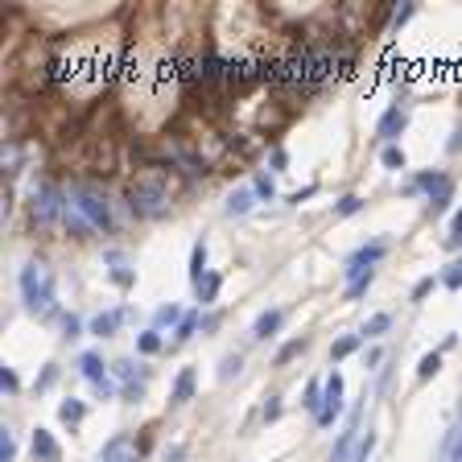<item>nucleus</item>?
Wrapping results in <instances>:
<instances>
[{
	"instance_id": "obj_1",
	"label": "nucleus",
	"mask_w": 462,
	"mask_h": 462,
	"mask_svg": "<svg viewBox=\"0 0 462 462\" xmlns=\"http://www.w3.org/2000/svg\"><path fill=\"white\" fill-rule=\"evenodd\" d=\"M21 302H25V310H33L41 318L54 314V273L45 260H29L21 269Z\"/></svg>"
},
{
	"instance_id": "obj_2",
	"label": "nucleus",
	"mask_w": 462,
	"mask_h": 462,
	"mask_svg": "<svg viewBox=\"0 0 462 462\" xmlns=\"http://www.w3.org/2000/svg\"><path fill=\"white\" fill-rule=\"evenodd\" d=\"M330 74H335V54L297 50L293 58H285V83H293V87H318Z\"/></svg>"
},
{
	"instance_id": "obj_3",
	"label": "nucleus",
	"mask_w": 462,
	"mask_h": 462,
	"mask_svg": "<svg viewBox=\"0 0 462 462\" xmlns=\"http://www.w3.org/2000/svg\"><path fill=\"white\" fill-rule=\"evenodd\" d=\"M66 198H70V207H74L95 231H107V227L116 223V219H112V202H107V194H103L99 186H70Z\"/></svg>"
},
{
	"instance_id": "obj_4",
	"label": "nucleus",
	"mask_w": 462,
	"mask_h": 462,
	"mask_svg": "<svg viewBox=\"0 0 462 462\" xmlns=\"http://www.w3.org/2000/svg\"><path fill=\"white\" fill-rule=\"evenodd\" d=\"M413 190H430V211H434V215H442V211L454 202V178H450V174H442V169L417 174V182L409 186V194H413Z\"/></svg>"
},
{
	"instance_id": "obj_5",
	"label": "nucleus",
	"mask_w": 462,
	"mask_h": 462,
	"mask_svg": "<svg viewBox=\"0 0 462 462\" xmlns=\"http://www.w3.org/2000/svg\"><path fill=\"white\" fill-rule=\"evenodd\" d=\"M165 202H169V190H165L157 178H145V182L132 186V211H140V215H161Z\"/></svg>"
},
{
	"instance_id": "obj_6",
	"label": "nucleus",
	"mask_w": 462,
	"mask_h": 462,
	"mask_svg": "<svg viewBox=\"0 0 462 462\" xmlns=\"http://www.w3.org/2000/svg\"><path fill=\"white\" fill-rule=\"evenodd\" d=\"M33 215H37V223H54L58 215H66V194L50 182L33 186Z\"/></svg>"
},
{
	"instance_id": "obj_7",
	"label": "nucleus",
	"mask_w": 462,
	"mask_h": 462,
	"mask_svg": "<svg viewBox=\"0 0 462 462\" xmlns=\"http://www.w3.org/2000/svg\"><path fill=\"white\" fill-rule=\"evenodd\" d=\"M78 372L91 380L95 397H116V380L107 376V364H103L95 351H83V355H78Z\"/></svg>"
},
{
	"instance_id": "obj_8",
	"label": "nucleus",
	"mask_w": 462,
	"mask_h": 462,
	"mask_svg": "<svg viewBox=\"0 0 462 462\" xmlns=\"http://www.w3.org/2000/svg\"><path fill=\"white\" fill-rule=\"evenodd\" d=\"M322 413H318V426H335V417L343 413V372H330L322 380Z\"/></svg>"
},
{
	"instance_id": "obj_9",
	"label": "nucleus",
	"mask_w": 462,
	"mask_h": 462,
	"mask_svg": "<svg viewBox=\"0 0 462 462\" xmlns=\"http://www.w3.org/2000/svg\"><path fill=\"white\" fill-rule=\"evenodd\" d=\"M384 256H388V244H384V240H376V244H364V248H359L355 256H347V269H343V273H347V277L355 281V277L372 273V264H380Z\"/></svg>"
},
{
	"instance_id": "obj_10",
	"label": "nucleus",
	"mask_w": 462,
	"mask_h": 462,
	"mask_svg": "<svg viewBox=\"0 0 462 462\" xmlns=\"http://www.w3.org/2000/svg\"><path fill=\"white\" fill-rule=\"evenodd\" d=\"M409 128V116H405V107L401 103H392V107H384V116L376 120V136L380 140H388V145H397V136Z\"/></svg>"
},
{
	"instance_id": "obj_11",
	"label": "nucleus",
	"mask_w": 462,
	"mask_h": 462,
	"mask_svg": "<svg viewBox=\"0 0 462 462\" xmlns=\"http://www.w3.org/2000/svg\"><path fill=\"white\" fill-rule=\"evenodd\" d=\"M29 454H33V462H58V459H62V450H58V442H54V434H50V430H33Z\"/></svg>"
},
{
	"instance_id": "obj_12",
	"label": "nucleus",
	"mask_w": 462,
	"mask_h": 462,
	"mask_svg": "<svg viewBox=\"0 0 462 462\" xmlns=\"http://www.w3.org/2000/svg\"><path fill=\"white\" fill-rule=\"evenodd\" d=\"M103 260L112 264V285H116V289H132V285H136V269H128L124 252H116V248H112Z\"/></svg>"
},
{
	"instance_id": "obj_13",
	"label": "nucleus",
	"mask_w": 462,
	"mask_h": 462,
	"mask_svg": "<svg viewBox=\"0 0 462 462\" xmlns=\"http://www.w3.org/2000/svg\"><path fill=\"white\" fill-rule=\"evenodd\" d=\"M99 462H140V454L132 450V442H128L124 434H116V438L99 450Z\"/></svg>"
},
{
	"instance_id": "obj_14",
	"label": "nucleus",
	"mask_w": 462,
	"mask_h": 462,
	"mask_svg": "<svg viewBox=\"0 0 462 462\" xmlns=\"http://www.w3.org/2000/svg\"><path fill=\"white\" fill-rule=\"evenodd\" d=\"M120 322H124V310H107V314H95L87 330H91L95 339H112V335L120 330Z\"/></svg>"
},
{
	"instance_id": "obj_15",
	"label": "nucleus",
	"mask_w": 462,
	"mask_h": 462,
	"mask_svg": "<svg viewBox=\"0 0 462 462\" xmlns=\"http://www.w3.org/2000/svg\"><path fill=\"white\" fill-rule=\"evenodd\" d=\"M281 322H285V310H277V306L264 310V314L252 322V339H273V335L281 330Z\"/></svg>"
},
{
	"instance_id": "obj_16",
	"label": "nucleus",
	"mask_w": 462,
	"mask_h": 462,
	"mask_svg": "<svg viewBox=\"0 0 462 462\" xmlns=\"http://www.w3.org/2000/svg\"><path fill=\"white\" fill-rule=\"evenodd\" d=\"M190 397H194V368H182L174 388H169V405H186Z\"/></svg>"
},
{
	"instance_id": "obj_17",
	"label": "nucleus",
	"mask_w": 462,
	"mask_h": 462,
	"mask_svg": "<svg viewBox=\"0 0 462 462\" xmlns=\"http://www.w3.org/2000/svg\"><path fill=\"white\" fill-rule=\"evenodd\" d=\"M186 273H190V285H198V281L211 273V269H207V240H198V244L190 248V269H186Z\"/></svg>"
},
{
	"instance_id": "obj_18",
	"label": "nucleus",
	"mask_w": 462,
	"mask_h": 462,
	"mask_svg": "<svg viewBox=\"0 0 462 462\" xmlns=\"http://www.w3.org/2000/svg\"><path fill=\"white\" fill-rule=\"evenodd\" d=\"M219 285H223V277H219V273H207V277L194 285V297H198V306H215V297H219Z\"/></svg>"
},
{
	"instance_id": "obj_19",
	"label": "nucleus",
	"mask_w": 462,
	"mask_h": 462,
	"mask_svg": "<svg viewBox=\"0 0 462 462\" xmlns=\"http://www.w3.org/2000/svg\"><path fill=\"white\" fill-rule=\"evenodd\" d=\"M364 343H368L364 335H343V339H335V343H330V359H335V364H343V359H347V355H355Z\"/></svg>"
},
{
	"instance_id": "obj_20",
	"label": "nucleus",
	"mask_w": 462,
	"mask_h": 462,
	"mask_svg": "<svg viewBox=\"0 0 462 462\" xmlns=\"http://www.w3.org/2000/svg\"><path fill=\"white\" fill-rule=\"evenodd\" d=\"M256 207V190H231L227 194V215H248Z\"/></svg>"
},
{
	"instance_id": "obj_21",
	"label": "nucleus",
	"mask_w": 462,
	"mask_h": 462,
	"mask_svg": "<svg viewBox=\"0 0 462 462\" xmlns=\"http://www.w3.org/2000/svg\"><path fill=\"white\" fill-rule=\"evenodd\" d=\"M58 417H62L66 426H78V421L87 417V401H78V397H66V401L58 405Z\"/></svg>"
},
{
	"instance_id": "obj_22",
	"label": "nucleus",
	"mask_w": 462,
	"mask_h": 462,
	"mask_svg": "<svg viewBox=\"0 0 462 462\" xmlns=\"http://www.w3.org/2000/svg\"><path fill=\"white\" fill-rule=\"evenodd\" d=\"M380 161H384V169H392V174H401V169L409 165V157H405V149H401V145H384Z\"/></svg>"
},
{
	"instance_id": "obj_23",
	"label": "nucleus",
	"mask_w": 462,
	"mask_h": 462,
	"mask_svg": "<svg viewBox=\"0 0 462 462\" xmlns=\"http://www.w3.org/2000/svg\"><path fill=\"white\" fill-rule=\"evenodd\" d=\"M438 372H442V351H426L417 364V380H434Z\"/></svg>"
},
{
	"instance_id": "obj_24",
	"label": "nucleus",
	"mask_w": 462,
	"mask_h": 462,
	"mask_svg": "<svg viewBox=\"0 0 462 462\" xmlns=\"http://www.w3.org/2000/svg\"><path fill=\"white\" fill-rule=\"evenodd\" d=\"M136 351H140V355H157V351H161V330H157V326H153V330H140V335H136Z\"/></svg>"
},
{
	"instance_id": "obj_25",
	"label": "nucleus",
	"mask_w": 462,
	"mask_h": 462,
	"mask_svg": "<svg viewBox=\"0 0 462 462\" xmlns=\"http://www.w3.org/2000/svg\"><path fill=\"white\" fill-rule=\"evenodd\" d=\"M306 347H310V339H306V335H297V339H289V343H285V347L277 351V368H285V364H289L293 355H302Z\"/></svg>"
},
{
	"instance_id": "obj_26",
	"label": "nucleus",
	"mask_w": 462,
	"mask_h": 462,
	"mask_svg": "<svg viewBox=\"0 0 462 462\" xmlns=\"http://www.w3.org/2000/svg\"><path fill=\"white\" fill-rule=\"evenodd\" d=\"M372 281H376V269H372V273H364V277H355V281L347 285V293H343V297H347V302H359V297L372 289Z\"/></svg>"
},
{
	"instance_id": "obj_27",
	"label": "nucleus",
	"mask_w": 462,
	"mask_h": 462,
	"mask_svg": "<svg viewBox=\"0 0 462 462\" xmlns=\"http://www.w3.org/2000/svg\"><path fill=\"white\" fill-rule=\"evenodd\" d=\"M388 326H392V314H372V318H368V326H364L359 335H364V339H380Z\"/></svg>"
},
{
	"instance_id": "obj_28",
	"label": "nucleus",
	"mask_w": 462,
	"mask_h": 462,
	"mask_svg": "<svg viewBox=\"0 0 462 462\" xmlns=\"http://www.w3.org/2000/svg\"><path fill=\"white\" fill-rule=\"evenodd\" d=\"M240 368H244V355H240V351H231V355H223V359H219V380L227 384L231 376H240Z\"/></svg>"
},
{
	"instance_id": "obj_29",
	"label": "nucleus",
	"mask_w": 462,
	"mask_h": 462,
	"mask_svg": "<svg viewBox=\"0 0 462 462\" xmlns=\"http://www.w3.org/2000/svg\"><path fill=\"white\" fill-rule=\"evenodd\" d=\"M198 322H202L198 314H186V318L178 322V330H174V343H190V339H194V330H198Z\"/></svg>"
},
{
	"instance_id": "obj_30",
	"label": "nucleus",
	"mask_w": 462,
	"mask_h": 462,
	"mask_svg": "<svg viewBox=\"0 0 462 462\" xmlns=\"http://www.w3.org/2000/svg\"><path fill=\"white\" fill-rule=\"evenodd\" d=\"M322 388H326V384H318V380H310V384H306V401H302V405H306L314 417L322 413Z\"/></svg>"
},
{
	"instance_id": "obj_31",
	"label": "nucleus",
	"mask_w": 462,
	"mask_h": 462,
	"mask_svg": "<svg viewBox=\"0 0 462 462\" xmlns=\"http://www.w3.org/2000/svg\"><path fill=\"white\" fill-rule=\"evenodd\" d=\"M355 434H359V430L351 426V430H347V434L339 438V446H335V454H330V462H347V459H351V442H355Z\"/></svg>"
},
{
	"instance_id": "obj_32",
	"label": "nucleus",
	"mask_w": 462,
	"mask_h": 462,
	"mask_svg": "<svg viewBox=\"0 0 462 462\" xmlns=\"http://www.w3.org/2000/svg\"><path fill=\"white\" fill-rule=\"evenodd\" d=\"M359 207H364V198H359V194H343V198L335 202V215H339V219H347V215H355Z\"/></svg>"
},
{
	"instance_id": "obj_33",
	"label": "nucleus",
	"mask_w": 462,
	"mask_h": 462,
	"mask_svg": "<svg viewBox=\"0 0 462 462\" xmlns=\"http://www.w3.org/2000/svg\"><path fill=\"white\" fill-rule=\"evenodd\" d=\"M442 285H446V289H462V260H450V264L442 269Z\"/></svg>"
},
{
	"instance_id": "obj_34",
	"label": "nucleus",
	"mask_w": 462,
	"mask_h": 462,
	"mask_svg": "<svg viewBox=\"0 0 462 462\" xmlns=\"http://www.w3.org/2000/svg\"><path fill=\"white\" fill-rule=\"evenodd\" d=\"M252 190H256V198H273V194H277V186H273V174H256Z\"/></svg>"
},
{
	"instance_id": "obj_35",
	"label": "nucleus",
	"mask_w": 462,
	"mask_h": 462,
	"mask_svg": "<svg viewBox=\"0 0 462 462\" xmlns=\"http://www.w3.org/2000/svg\"><path fill=\"white\" fill-rule=\"evenodd\" d=\"M434 285H442V277H421V281L413 285V302H426V297L434 293Z\"/></svg>"
},
{
	"instance_id": "obj_36",
	"label": "nucleus",
	"mask_w": 462,
	"mask_h": 462,
	"mask_svg": "<svg viewBox=\"0 0 462 462\" xmlns=\"http://www.w3.org/2000/svg\"><path fill=\"white\" fill-rule=\"evenodd\" d=\"M413 12H417V4H401V8L392 12V29H405V25L413 21Z\"/></svg>"
},
{
	"instance_id": "obj_37",
	"label": "nucleus",
	"mask_w": 462,
	"mask_h": 462,
	"mask_svg": "<svg viewBox=\"0 0 462 462\" xmlns=\"http://www.w3.org/2000/svg\"><path fill=\"white\" fill-rule=\"evenodd\" d=\"M182 318H186V314H182L178 306H161V310H157V326H169V322H182Z\"/></svg>"
},
{
	"instance_id": "obj_38",
	"label": "nucleus",
	"mask_w": 462,
	"mask_h": 462,
	"mask_svg": "<svg viewBox=\"0 0 462 462\" xmlns=\"http://www.w3.org/2000/svg\"><path fill=\"white\" fill-rule=\"evenodd\" d=\"M446 244H450V248H459L462 244V207L454 211V219H450V235H446Z\"/></svg>"
},
{
	"instance_id": "obj_39",
	"label": "nucleus",
	"mask_w": 462,
	"mask_h": 462,
	"mask_svg": "<svg viewBox=\"0 0 462 462\" xmlns=\"http://www.w3.org/2000/svg\"><path fill=\"white\" fill-rule=\"evenodd\" d=\"M0 388H4V392H21V380H17L12 368H0Z\"/></svg>"
},
{
	"instance_id": "obj_40",
	"label": "nucleus",
	"mask_w": 462,
	"mask_h": 462,
	"mask_svg": "<svg viewBox=\"0 0 462 462\" xmlns=\"http://www.w3.org/2000/svg\"><path fill=\"white\" fill-rule=\"evenodd\" d=\"M281 409H285V405H281V397H269V401H264V409H260V417H264V421H277V417H281Z\"/></svg>"
},
{
	"instance_id": "obj_41",
	"label": "nucleus",
	"mask_w": 462,
	"mask_h": 462,
	"mask_svg": "<svg viewBox=\"0 0 462 462\" xmlns=\"http://www.w3.org/2000/svg\"><path fill=\"white\" fill-rule=\"evenodd\" d=\"M17 459V442H12V434L4 430V438H0V462H12Z\"/></svg>"
},
{
	"instance_id": "obj_42",
	"label": "nucleus",
	"mask_w": 462,
	"mask_h": 462,
	"mask_svg": "<svg viewBox=\"0 0 462 462\" xmlns=\"http://www.w3.org/2000/svg\"><path fill=\"white\" fill-rule=\"evenodd\" d=\"M314 194H318V186L310 182V186H302V190H293V194H289L285 202H293V207H302V202H306V198H314Z\"/></svg>"
},
{
	"instance_id": "obj_43",
	"label": "nucleus",
	"mask_w": 462,
	"mask_h": 462,
	"mask_svg": "<svg viewBox=\"0 0 462 462\" xmlns=\"http://www.w3.org/2000/svg\"><path fill=\"white\" fill-rule=\"evenodd\" d=\"M112 368H116V380H124V384H128V380L136 376V368H132V359H116Z\"/></svg>"
},
{
	"instance_id": "obj_44",
	"label": "nucleus",
	"mask_w": 462,
	"mask_h": 462,
	"mask_svg": "<svg viewBox=\"0 0 462 462\" xmlns=\"http://www.w3.org/2000/svg\"><path fill=\"white\" fill-rule=\"evenodd\" d=\"M78 330H83V322H78L74 314H66V318H62V335H66V339H78Z\"/></svg>"
},
{
	"instance_id": "obj_45",
	"label": "nucleus",
	"mask_w": 462,
	"mask_h": 462,
	"mask_svg": "<svg viewBox=\"0 0 462 462\" xmlns=\"http://www.w3.org/2000/svg\"><path fill=\"white\" fill-rule=\"evenodd\" d=\"M269 165H273V174H285V165H289V153H285V149H277Z\"/></svg>"
},
{
	"instance_id": "obj_46",
	"label": "nucleus",
	"mask_w": 462,
	"mask_h": 462,
	"mask_svg": "<svg viewBox=\"0 0 462 462\" xmlns=\"http://www.w3.org/2000/svg\"><path fill=\"white\" fill-rule=\"evenodd\" d=\"M54 376H58V368H54V364H45V372L37 376V392H41V388H50V384H54Z\"/></svg>"
},
{
	"instance_id": "obj_47",
	"label": "nucleus",
	"mask_w": 462,
	"mask_h": 462,
	"mask_svg": "<svg viewBox=\"0 0 462 462\" xmlns=\"http://www.w3.org/2000/svg\"><path fill=\"white\" fill-rule=\"evenodd\" d=\"M380 359H384V351H380V347H372V351H368V355H364V364H368V368H376V364H380Z\"/></svg>"
},
{
	"instance_id": "obj_48",
	"label": "nucleus",
	"mask_w": 462,
	"mask_h": 462,
	"mask_svg": "<svg viewBox=\"0 0 462 462\" xmlns=\"http://www.w3.org/2000/svg\"><path fill=\"white\" fill-rule=\"evenodd\" d=\"M446 149H450V153H459V149H462V128H454V140H450Z\"/></svg>"
},
{
	"instance_id": "obj_49",
	"label": "nucleus",
	"mask_w": 462,
	"mask_h": 462,
	"mask_svg": "<svg viewBox=\"0 0 462 462\" xmlns=\"http://www.w3.org/2000/svg\"><path fill=\"white\" fill-rule=\"evenodd\" d=\"M454 462H462V438H459V446H454Z\"/></svg>"
}]
</instances>
